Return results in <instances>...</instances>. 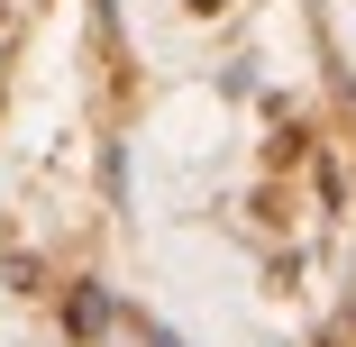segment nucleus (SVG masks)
Segmentation results:
<instances>
[{"instance_id":"1","label":"nucleus","mask_w":356,"mask_h":347,"mask_svg":"<svg viewBox=\"0 0 356 347\" xmlns=\"http://www.w3.org/2000/svg\"><path fill=\"white\" fill-rule=\"evenodd\" d=\"M101 320H110V302H101V293H74V329H83V338H92V329H101Z\"/></svg>"}]
</instances>
